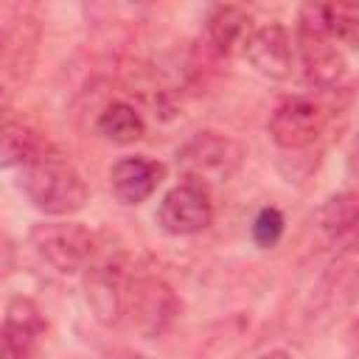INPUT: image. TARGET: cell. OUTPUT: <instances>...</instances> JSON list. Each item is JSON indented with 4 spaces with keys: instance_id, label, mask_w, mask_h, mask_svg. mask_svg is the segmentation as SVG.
Segmentation results:
<instances>
[{
    "instance_id": "obj_1",
    "label": "cell",
    "mask_w": 359,
    "mask_h": 359,
    "mask_svg": "<svg viewBox=\"0 0 359 359\" xmlns=\"http://www.w3.org/2000/svg\"><path fill=\"white\" fill-rule=\"evenodd\" d=\"M3 165L17 171L25 199L45 216H73L90 199L76 163L25 123L8 121L3 126Z\"/></svg>"
},
{
    "instance_id": "obj_2",
    "label": "cell",
    "mask_w": 359,
    "mask_h": 359,
    "mask_svg": "<svg viewBox=\"0 0 359 359\" xmlns=\"http://www.w3.org/2000/svg\"><path fill=\"white\" fill-rule=\"evenodd\" d=\"M297 53L309 84L320 90H337L345 79V59L337 48V39L325 31L320 3H309L297 17Z\"/></svg>"
},
{
    "instance_id": "obj_3",
    "label": "cell",
    "mask_w": 359,
    "mask_h": 359,
    "mask_svg": "<svg viewBox=\"0 0 359 359\" xmlns=\"http://www.w3.org/2000/svg\"><path fill=\"white\" fill-rule=\"evenodd\" d=\"M31 244L62 275L87 272L101 252L95 233L79 222H42L31 230Z\"/></svg>"
},
{
    "instance_id": "obj_4",
    "label": "cell",
    "mask_w": 359,
    "mask_h": 359,
    "mask_svg": "<svg viewBox=\"0 0 359 359\" xmlns=\"http://www.w3.org/2000/svg\"><path fill=\"white\" fill-rule=\"evenodd\" d=\"M241 163V146L219 132H196L180 151L177 165L185 180L202 182L210 188V182H227Z\"/></svg>"
},
{
    "instance_id": "obj_5",
    "label": "cell",
    "mask_w": 359,
    "mask_h": 359,
    "mask_svg": "<svg viewBox=\"0 0 359 359\" xmlns=\"http://www.w3.org/2000/svg\"><path fill=\"white\" fill-rule=\"evenodd\" d=\"M213 222L210 188L194 180H182L168 188L157 205V224L168 236H196Z\"/></svg>"
},
{
    "instance_id": "obj_6",
    "label": "cell",
    "mask_w": 359,
    "mask_h": 359,
    "mask_svg": "<svg viewBox=\"0 0 359 359\" xmlns=\"http://www.w3.org/2000/svg\"><path fill=\"white\" fill-rule=\"evenodd\" d=\"M323 126L325 112L311 95H286L283 101H278L266 123L269 137L283 151H300L314 146V140L323 135Z\"/></svg>"
},
{
    "instance_id": "obj_7",
    "label": "cell",
    "mask_w": 359,
    "mask_h": 359,
    "mask_svg": "<svg viewBox=\"0 0 359 359\" xmlns=\"http://www.w3.org/2000/svg\"><path fill=\"white\" fill-rule=\"evenodd\" d=\"M45 334V320L31 297H11L0 328V359H34L39 339Z\"/></svg>"
},
{
    "instance_id": "obj_8",
    "label": "cell",
    "mask_w": 359,
    "mask_h": 359,
    "mask_svg": "<svg viewBox=\"0 0 359 359\" xmlns=\"http://www.w3.org/2000/svg\"><path fill=\"white\" fill-rule=\"evenodd\" d=\"M126 303L132 306V317L140 325L143 334L157 337L163 334L174 317L180 314V303L168 283L160 278H135V283L126 289Z\"/></svg>"
},
{
    "instance_id": "obj_9",
    "label": "cell",
    "mask_w": 359,
    "mask_h": 359,
    "mask_svg": "<svg viewBox=\"0 0 359 359\" xmlns=\"http://www.w3.org/2000/svg\"><path fill=\"white\" fill-rule=\"evenodd\" d=\"M163 180H165V165L146 154L121 157L109 168V188H112L115 199L123 205L146 202L163 185Z\"/></svg>"
},
{
    "instance_id": "obj_10",
    "label": "cell",
    "mask_w": 359,
    "mask_h": 359,
    "mask_svg": "<svg viewBox=\"0 0 359 359\" xmlns=\"http://www.w3.org/2000/svg\"><path fill=\"white\" fill-rule=\"evenodd\" d=\"M247 62L266 79H286L292 73V59H294V45L289 31L280 22H266L258 25L244 48Z\"/></svg>"
},
{
    "instance_id": "obj_11",
    "label": "cell",
    "mask_w": 359,
    "mask_h": 359,
    "mask_svg": "<svg viewBox=\"0 0 359 359\" xmlns=\"http://www.w3.org/2000/svg\"><path fill=\"white\" fill-rule=\"evenodd\" d=\"M205 31H208V42L213 45L216 53L233 56V53H244L255 25H252V17L244 8L222 3V6H213L208 11Z\"/></svg>"
},
{
    "instance_id": "obj_12",
    "label": "cell",
    "mask_w": 359,
    "mask_h": 359,
    "mask_svg": "<svg viewBox=\"0 0 359 359\" xmlns=\"http://www.w3.org/2000/svg\"><path fill=\"white\" fill-rule=\"evenodd\" d=\"M95 132L118 146H129V143H137L143 135H146V121L143 115L126 104V101H112L107 104L98 118H95Z\"/></svg>"
},
{
    "instance_id": "obj_13",
    "label": "cell",
    "mask_w": 359,
    "mask_h": 359,
    "mask_svg": "<svg viewBox=\"0 0 359 359\" xmlns=\"http://www.w3.org/2000/svg\"><path fill=\"white\" fill-rule=\"evenodd\" d=\"M325 31L345 45H359V3H320Z\"/></svg>"
},
{
    "instance_id": "obj_14",
    "label": "cell",
    "mask_w": 359,
    "mask_h": 359,
    "mask_svg": "<svg viewBox=\"0 0 359 359\" xmlns=\"http://www.w3.org/2000/svg\"><path fill=\"white\" fill-rule=\"evenodd\" d=\"M320 222L334 236H345L348 230H353L359 224V194L348 191V194L328 199L323 213H320Z\"/></svg>"
},
{
    "instance_id": "obj_15",
    "label": "cell",
    "mask_w": 359,
    "mask_h": 359,
    "mask_svg": "<svg viewBox=\"0 0 359 359\" xmlns=\"http://www.w3.org/2000/svg\"><path fill=\"white\" fill-rule=\"evenodd\" d=\"M283 227H286V222H283V213L278 208H272V205L261 208L255 213V219H252V241L261 250H269V247H275L280 241Z\"/></svg>"
},
{
    "instance_id": "obj_16",
    "label": "cell",
    "mask_w": 359,
    "mask_h": 359,
    "mask_svg": "<svg viewBox=\"0 0 359 359\" xmlns=\"http://www.w3.org/2000/svg\"><path fill=\"white\" fill-rule=\"evenodd\" d=\"M351 163H353V168L359 171V137L353 140V149H351Z\"/></svg>"
},
{
    "instance_id": "obj_17",
    "label": "cell",
    "mask_w": 359,
    "mask_h": 359,
    "mask_svg": "<svg viewBox=\"0 0 359 359\" xmlns=\"http://www.w3.org/2000/svg\"><path fill=\"white\" fill-rule=\"evenodd\" d=\"M261 359H292L286 351H269V353H264Z\"/></svg>"
}]
</instances>
